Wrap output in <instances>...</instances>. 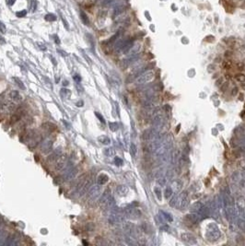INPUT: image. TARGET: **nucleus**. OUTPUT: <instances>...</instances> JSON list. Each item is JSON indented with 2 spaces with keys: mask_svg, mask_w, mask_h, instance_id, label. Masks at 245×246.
<instances>
[{
  "mask_svg": "<svg viewBox=\"0 0 245 246\" xmlns=\"http://www.w3.org/2000/svg\"><path fill=\"white\" fill-rule=\"evenodd\" d=\"M154 192H155V194H156V195H157L158 199H159L160 201H161L162 197H161V191L160 187H156V188L154 189Z\"/></svg>",
  "mask_w": 245,
  "mask_h": 246,
  "instance_id": "7c9ffc66",
  "label": "nucleus"
},
{
  "mask_svg": "<svg viewBox=\"0 0 245 246\" xmlns=\"http://www.w3.org/2000/svg\"><path fill=\"white\" fill-rule=\"evenodd\" d=\"M112 195H111V191L109 190V189H107V190H105L104 192H103V194H102V195L100 197V200H99V205H101L102 207H103L104 205H105V204L107 203V201L110 199V197H111Z\"/></svg>",
  "mask_w": 245,
  "mask_h": 246,
  "instance_id": "dca6fc26",
  "label": "nucleus"
},
{
  "mask_svg": "<svg viewBox=\"0 0 245 246\" xmlns=\"http://www.w3.org/2000/svg\"><path fill=\"white\" fill-rule=\"evenodd\" d=\"M221 233L219 229V227L215 223H210L206 227V231H205V238L209 242H215L219 239Z\"/></svg>",
  "mask_w": 245,
  "mask_h": 246,
  "instance_id": "f257e3e1",
  "label": "nucleus"
},
{
  "mask_svg": "<svg viewBox=\"0 0 245 246\" xmlns=\"http://www.w3.org/2000/svg\"><path fill=\"white\" fill-rule=\"evenodd\" d=\"M197 214L200 216L201 219H205L208 218L211 215V208L207 205H203L197 212Z\"/></svg>",
  "mask_w": 245,
  "mask_h": 246,
  "instance_id": "2eb2a0df",
  "label": "nucleus"
},
{
  "mask_svg": "<svg viewBox=\"0 0 245 246\" xmlns=\"http://www.w3.org/2000/svg\"><path fill=\"white\" fill-rule=\"evenodd\" d=\"M41 127L44 131H46L47 133H52L53 131H55L56 129V125L52 123H44L41 124Z\"/></svg>",
  "mask_w": 245,
  "mask_h": 246,
  "instance_id": "aec40b11",
  "label": "nucleus"
},
{
  "mask_svg": "<svg viewBox=\"0 0 245 246\" xmlns=\"http://www.w3.org/2000/svg\"><path fill=\"white\" fill-rule=\"evenodd\" d=\"M178 197H179V195H174L171 201H170V205L171 207H177V204H178Z\"/></svg>",
  "mask_w": 245,
  "mask_h": 246,
  "instance_id": "bb28decb",
  "label": "nucleus"
},
{
  "mask_svg": "<svg viewBox=\"0 0 245 246\" xmlns=\"http://www.w3.org/2000/svg\"><path fill=\"white\" fill-rule=\"evenodd\" d=\"M79 169L78 168H67L66 173H65V181L71 182L75 179L76 175L78 174Z\"/></svg>",
  "mask_w": 245,
  "mask_h": 246,
  "instance_id": "f8f14e48",
  "label": "nucleus"
},
{
  "mask_svg": "<svg viewBox=\"0 0 245 246\" xmlns=\"http://www.w3.org/2000/svg\"><path fill=\"white\" fill-rule=\"evenodd\" d=\"M56 18L55 16H53L52 14H49L48 16H46V20H51V21H55Z\"/></svg>",
  "mask_w": 245,
  "mask_h": 246,
  "instance_id": "a19ab883",
  "label": "nucleus"
},
{
  "mask_svg": "<svg viewBox=\"0 0 245 246\" xmlns=\"http://www.w3.org/2000/svg\"><path fill=\"white\" fill-rule=\"evenodd\" d=\"M124 215H122V213H120V211H116V210H113L110 216H109V223H111L112 225H116V224H120L122 223L123 220H124Z\"/></svg>",
  "mask_w": 245,
  "mask_h": 246,
  "instance_id": "20e7f679",
  "label": "nucleus"
},
{
  "mask_svg": "<svg viewBox=\"0 0 245 246\" xmlns=\"http://www.w3.org/2000/svg\"><path fill=\"white\" fill-rule=\"evenodd\" d=\"M228 82L224 83V86H222V87H221V91H222V92L226 91V89H228Z\"/></svg>",
  "mask_w": 245,
  "mask_h": 246,
  "instance_id": "79ce46f5",
  "label": "nucleus"
},
{
  "mask_svg": "<svg viewBox=\"0 0 245 246\" xmlns=\"http://www.w3.org/2000/svg\"><path fill=\"white\" fill-rule=\"evenodd\" d=\"M237 93H238V88H234V89H232L231 95H232V96H235V95H236Z\"/></svg>",
  "mask_w": 245,
  "mask_h": 246,
  "instance_id": "37998d69",
  "label": "nucleus"
},
{
  "mask_svg": "<svg viewBox=\"0 0 245 246\" xmlns=\"http://www.w3.org/2000/svg\"><path fill=\"white\" fill-rule=\"evenodd\" d=\"M27 12L25 11V10H23L22 12H18L17 13V15H18V17H23V16H25V14H26Z\"/></svg>",
  "mask_w": 245,
  "mask_h": 246,
  "instance_id": "c03bdc74",
  "label": "nucleus"
},
{
  "mask_svg": "<svg viewBox=\"0 0 245 246\" xmlns=\"http://www.w3.org/2000/svg\"><path fill=\"white\" fill-rule=\"evenodd\" d=\"M67 164V156L66 155H60L59 158L56 160V163H55V170L56 171H61L64 169H65Z\"/></svg>",
  "mask_w": 245,
  "mask_h": 246,
  "instance_id": "1a4fd4ad",
  "label": "nucleus"
},
{
  "mask_svg": "<svg viewBox=\"0 0 245 246\" xmlns=\"http://www.w3.org/2000/svg\"><path fill=\"white\" fill-rule=\"evenodd\" d=\"M243 145H244V147H243L242 149H243V151L245 152V139H243Z\"/></svg>",
  "mask_w": 245,
  "mask_h": 246,
  "instance_id": "09e8293b",
  "label": "nucleus"
},
{
  "mask_svg": "<svg viewBox=\"0 0 245 246\" xmlns=\"http://www.w3.org/2000/svg\"><path fill=\"white\" fill-rule=\"evenodd\" d=\"M164 124H165V118L162 114H158L154 117L153 121H152V128L155 129L156 131H158L160 133V131L163 128Z\"/></svg>",
  "mask_w": 245,
  "mask_h": 246,
  "instance_id": "0eeeda50",
  "label": "nucleus"
},
{
  "mask_svg": "<svg viewBox=\"0 0 245 246\" xmlns=\"http://www.w3.org/2000/svg\"><path fill=\"white\" fill-rule=\"evenodd\" d=\"M182 239L184 240L185 243L189 244H197V240L196 238L191 234V233H188V232H184L182 234Z\"/></svg>",
  "mask_w": 245,
  "mask_h": 246,
  "instance_id": "ddd939ff",
  "label": "nucleus"
},
{
  "mask_svg": "<svg viewBox=\"0 0 245 246\" xmlns=\"http://www.w3.org/2000/svg\"><path fill=\"white\" fill-rule=\"evenodd\" d=\"M14 2H15V0H7V3L8 5H13Z\"/></svg>",
  "mask_w": 245,
  "mask_h": 246,
  "instance_id": "49530a36",
  "label": "nucleus"
},
{
  "mask_svg": "<svg viewBox=\"0 0 245 246\" xmlns=\"http://www.w3.org/2000/svg\"><path fill=\"white\" fill-rule=\"evenodd\" d=\"M0 31L4 34V33H6V26L0 21Z\"/></svg>",
  "mask_w": 245,
  "mask_h": 246,
  "instance_id": "4c0bfd02",
  "label": "nucleus"
},
{
  "mask_svg": "<svg viewBox=\"0 0 245 246\" xmlns=\"http://www.w3.org/2000/svg\"><path fill=\"white\" fill-rule=\"evenodd\" d=\"M221 82H223V79H219V80L218 81L216 82V85H217V86H219Z\"/></svg>",
  "mask_w": 245,
  "mask_h": 246,
  "instance_id": "a18cd8bd",
  "label": "nucleus"
},
{
  "mask_svg": "<svg viewBox=\"0 0 245 246\" xmlns=\"http://www.w3.org/2000/svg\"><path fill=\"white\" fill-rule=\"evenodd\" d=\"M114 162H115V164H116L117 166H121V165H122V160L121 158H119V157H115Z\"/></svg>",
  "mask_w": 245,
  "mask_h": 246,
  "instance_id": "c9c22d12",
  "label": "nucleus"
},
{
  "mask_svg": "<svg viewBox=\"0 0 245 246\" xmlns=\"http://www.w3.org/2000/svg\"><path fill=\"white\" fill-rule=\"evenodd\" d=\"M98 140L102 144H103V145H109V144L111 143V139H110L107 136H105V135L99 137Z\"/></svg>",
  "mask_w": 245,
  "mask_h": 246,
  "instance_id": "a878e982",
  "label": "nucleus"
},
{
  "mask_svg": "<svg viewBox=\"0 0 245 246\" xmlns=\"http://www.w3.org/2000/svg\"><path fill=\"white\" fill-rule=\"evenodd\" d=\"M123 215L130 219H137L141 217V212L136 207H127L123 210Z\"/></svg>",
  "mask_w": 245,
  "mask_h": 246,
  "instance_id": "39448f33",
  "label": "nucleus"
},
{
  "mask_svg": "<svg viewBox=\"0 0 245 246\" xmlns=\"http://www.w3.org/2000/svg\"><path fill=\"white\" fill-rule=\"evenodd\" d=\"M137 146H136L135 144H131L130 152H131V155H132L133 157H135V156L137 155Z\"/></svg>",
  "mask_w": 245,
  "mask_h": 246,
  "instance_id": "c756f323",
  "label": "nucleus"
},
{
  "mask_svg": "<svg viewBox=\"0 0 245 246\" xmlns=\"http://www.w3.org/2000/svg\"><path fill=\"white\" fill-rule=\"evenodd\" d=\"M8 98L9 100L14 103H20L22 101V96L20 94L19 91L17 90H12L10 91L9 95H8Z\"/></svg>",
  "mask_w": 245,
  "mask_h": 246,
  "instance_id": "4468645a",
  "label": "nucleus"
},
{
  "mask_svg": "<svg viewBox=\"0 0 245 246\" xmlns=\"http://www.w3.org/2000/svg\"><path fill=\"white\" fill-rule=\"evenodd\" d=\"M15 80H16V81L18 82V85L20 86V88H21V89H22L23 90H25V89H26V88H25V86L23 85V83H22V82L20 81V80H18V79H15Z\"/></svg>",
  "mask_w": 245,
  "mask_h": 246,
  "instance_id": "58836bf2",
  "label": "nucleus"
},
{
  "mask_svg": "<svg viewBox=\"0 0 245 246\" xmlns=\"http://www.w3.org/2000/svg\"><path fill=\"white\" fill-rule=\"evenodd\" d=\"M238 219V226L245 231V216L243 217H237Z\"/></svg>",
  "mask_w": 245,
  "mask_h": 246,
  "instance_id": "393cba45",
  "label": "nucleus"
},
{
  "mask_svg": "<svg viewBox=\"0 0 245 246\" xmlns=\"http://www.w3.org/2000/svg\"><path fill=\"white\" fill-rule=\"evenodd\" d=\"M185 219V221H186L187 223H189V224H191V225H196L197 223H199L201 218H200V216H199L198 214H196V213H190V214H188V215L185 216V219Z\"/></svg>",
  "mask_w": 245,
  "mask_h": 246,
  "instance_id": "9b49d317",
  "label": "nucleus"
},
{
  "mask_svg": "<svg viewBox=\"0 0 245 246\" xmlns=\"http://www.w3.org/2000/svg\"><path fill=\"white\" fill-rule=\"evenodd\" d=\"M162 214H163V216L165 217V219L168 220V221H172V216L171 215H170V214H168V213H166V212H161Z\"/></svg>",
  "mask_w": 245,
  "mask_h": 246,
  "instance_id": "f704fd0d",
  "label": "nucleus"
},
{
  "mask_svg": "<svg viewBox=\"0 0 245 246\" xmlns=\"http://www.w3.org/2000/svg\"><path fill=\"white\" fill-rule=\"evenodd\" d=\"M60 95L63 99L68 100L71 97V91L69 89H62L61 91H60Z\"/></svg>",
  "mask_w": 245,
  "mask_h": 246,
  "instance_id": "4be33fe9",
  "label": "nucleus"
},
{
  "mask_svg": "<svg viewBox=\"0 0 245 246\" xmlns=\"http://www.w3.org/2000/svg\"><path fill=\"white\" fill-rule=\"evenodd\" d=\"M164 110H165V113H167V114H171V106L170 105H165L164 106Z\"/></svg>",
  "mask_w": 245,
  "mask_h": 246,
  "instance_id": "e433bc0d",
  "label": "nucleus"
},
{
  "mask_svg": "<svg viewBox=\"0 0 245 246\" xmlns=\"http://www.w3.org/2000/svg\"><path fill=\"white\" fill-rule=\"evenodd\" d=\"M116 193L120 195V196H125L128 193V187L126 185H118L116 187Z\"/></svg>",
  "mask_w": 245,
  "mask_h": 246,
  "instance_id": "6ab92c4d",
  "label": "nucleus"
},
{
  "mask_svg": "<svg viewBox=\"0 0 245 246\" xmlns=\"http://www.w3.org/2000/svg\"><path fill=\"white\" fill-rule=\"evenodd\" d=\"M28 145L31 147H34L41 141V136L40 134L35 133L34 131H31L28 135Z\"/></svg>",
  "mask_w": 245,
  "mask_h": 246,
  "instance_id": "423d86ee",
  "label": "nucleus"
},
{
  "mask_svg": "<svg viewBox=\"0 0 245 246\" xmlns=\"http://www.w3.org/2000/svg\"><path fill=\"white\" fill-rule=\"evenodd\" d=\"M61 155V148H57V149H55L51 155H50V157L48 158V162H55V161H56L58 158H59V156Z\"/></svg>",
  "mask_w": 245,
  "mask_h": 246,
  "instance_id": "412c9836",
  "label": "nucleus"
},
{
  "mask_svg": "<svg viewBox=\"0 0 245 246\" xmlns=\"http://www.w3.org/2000/svg\"><path fill=\"white\" fill-rule=\"evenodd\" d=\"M154 79V72L153 71H147L140 74L138 77H137L136 84L137 85H144L147 82H150Z\"/></svg>",
  "mask_w": 245,
  "mask_h": 246,
  "instance_id": "7ed1b4c3",
  "label": "nucleus"
},
{
  "mask_svg": "<svg viewBox=\"0 0 245 246\" xmlns=\"http://www.w3.org/2000/svg\"><path fill=\"white\" fill-rule=\"evenodd\" d=\"M104 153H105V155L106 156H108V157H112V156H113L114 155V150H113V148H106L105 150H104Z\"/></svg>",
  "mask_w": 245,
  "mask_h": 246,
  "instance_id": "c85d7f7f",
  "label": "nucleus"
},
{
  "mask_svg": "<svg viewBox=\"0 0 245 246\" xmlns=\"http://www.w3.org/2000/svg\"><path fill=\"white\" fill-rule=\"evenodd\" d=\"M190 203V200L188 198V195H187V193L186 192H182L180 195H179V197H178V204H177V207L180 208L181 210H184L185 209Z\"/></svg>",
  "mask_w": 245,
  "mask_h": 246,
  "instance_id": "6e6552de",
  "label": "nucleus"
},
{
  "mask_svg": "<svg viewBox=\"0 0 245 246\" xmlns=\"http://www.w3.org/2000/svg\"><path fill=\"white\" fill-rule=\"evenodd\" d=\"M95 114H96V116H97V117H98V118L101 120V122H102V123H105V121H104V118L102 117V115H101L99 113H95Z\"/></svg>",
  "mask_w": 245,
  "mask_h": 246,
  "instance_id": "ea45409f",
  "label": "nucleus"
},
{
  "mask_svg": "<svg viewBox=\"0 0 245 246\" xmlns=\"http://www.w3.org/2000/svg\"><path fill=\"white\" fill-rule=\"evenodd\" d=\"M109 125H110V128H111L112 131H116V130L118 129V124H117V123H110Z\"/></svg>",
  "mask_w": 245,
  "mask_h": 246,
  "instance_id": "72a5a7b5",
  "label": "nucleus"
},
{
  "mask_svg": "<svg viewBox=\"0 0 245 246\" xmlns=\"http://www.w3.org/2000/svg\"><path fill=\"white\" fill-rule=\"evenodd\" d=\"M77 105H78L79 107V105H83V102H81V103H79L78 104H77Z\"/></svg>",
  "mask_w": 245,
  "mask_h": 246,
  "instance_id": "8fccbe9b",
  "label": "nucleus"
},
{
  "mask_svg": "<svg viewBox=\"0 0 245 246\" xmlns=\"http://www.w3.org/2000/svg\"><path fill=\"white\" fill-rule=\"evenodd\" d=\"M141 50V44L140 43H134V45L130 48V50L126 53L128 56H134L137 55Z\"/></svg>",
  "mask_w": 245,
  "mask_h": 246,
  "instance_id": "a211bd4d",
  "label": "nucleus"
},
{
  "mask_svg": "<svg viewBox=\"0 0 245 246\" xmlns=\"http://www.w3.org/2000/svg\"><path fill=\"white\" fill-rule=\"evenodd\" d=\"M80 18H81L82 21H83L85 24H89V20H88V17L86 16V14H85L83 11H80Z\"/></svg>",
  "mask_w": 245,
  "mask_h": 246,
  "instance_id": "473e14b6",
  "label": "nucleus"
},
{
  "mask_svg": "<svg viewBox=\"0 0 245 246\" xmlns=\"http://www.w3.org/2000/svg\"><path fill=\"white\" fill-rule=\"evenodd\" d=\"M172 194H173V190H172L171 187H166L165 188V190H164V196H165V198L168 199V198L171 197Z\"/></svg>",
  "mask_w": 245,
  "mask_h": 246,
  "instance_id": "cd10ccee",
  "label": "nucleus"
},
{
  "mask_svg": "<svg viewBox=\"0 0 245 246\" xmlns=\"http://www.w3.org/2000/svg\"><path fill=\"white\" fill-rule=\"evenodd\" d=\"M102 194V187L101 185H92L89 192L87 193V198L89 201V203H93L95 201H97L100 197L101 195Z\"/></svg>",
  "mask_w": 245,
  "mask_h": 246,
  "instance_id": "f03ea898",
  "label": "nucleus"
},
{
  "mask_svg": "<svg viewBox=\"0 0 245 246\" xmlns=\"http://www.w3.org/2000/svg\"><path fill=\"white\" fill-rule=\"evenodd\" d=\"M25 114V110L24 109H17L16 112L14 113L13 116L11 117V123H16L18 121H20L21 118L24 116Z\"/></svg>",
  "mask_w": 245,
  "mask_h": 246,
  "instance_id": "f3484780",
  "label": "nucleus"
},
{
  "mask_svg": "<svg viewBox=\"0 0 245 246\" xmlns=\"http://www.w3.org/2000/svg\"><path fill=\"white\" fill-rule=\"evenodd\" d=\"M74 79H75V80H77V81H80V80H81L79 76H75Z\"/></svg>",
  "mask_w": 245,
  "mask_h": 246,
  "instance_id": "de8ad7c7",
  "label": "nucleus"
},
{
  "mask_svg": "<svg viewBox=\"0 0 245 246\" xmlns=\"http://www.w3.org/2000/svg\"><path fill=\"white\" fill-rule=\"evenodd\" d=\"M236 80L239 82H244L245 81V75H243V74H238L236 75L235 77Z\"/></svg>",
  "mask_w": 245,
  "mask_h": 246,
  "instance_id": "2f4dec72",
  "label": "nucleus"
},
{
  "mask_svg": "<svg viewBox=\"0 0 245 246\" xmlns=\"http://www.w3.org/2000/svg\"><path fill=\"white\" fill-rule=\"evenodd\" d=\"M108 180H109V177H108L106 174L102 173V174H101V175L98 177V185H105V184L108 182Z\"/></svg>",
  "mask_w": 245,
  "mask_h": 246,
  "instance_id": "5701e85b",
  "label": "nucleus"
},
{
  "mask_svg": "<svg viewBox=\"0 0 245 246\" xmlns=\"http://www.w3.org/2000/svg\"><path fill=\"white\" fill-rule=\"evenodd\" d=\"M53 147V139L50 137L45 138L43 141H41V152L43 154H47L51 151Z\"/></svg>",
  "mask_w": 245,
  "mask_h": 246,
  "instance_id": "9d476101",
  "label": "nucleus"
},
{
  "mask_svg": "<svg viewBox=\"0 0 245 246\" xmlns=\"http://www.w3.org/2000/svg\"><path fill=\"white\" fill-rule=\"evenodd\" d=\"M203 205H204L203 203H201V202H196V203H195L194 205L191 206V210H192V212H195V213H197L198 210H199Z\"/></svg>",
  "mask_w": 245,
  "mask_h": 246,
  "instance_id": "b1692460",
  "label": "nucleus"
}]
</instances>
